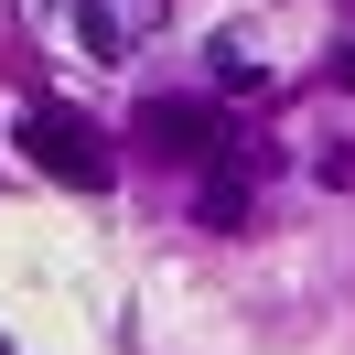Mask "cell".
<instances>
[{"instance_id":"obj_2","label":"cell","mask_w":355,"mask_h":355,"mask_svg":"<svg viewBox=\"0 0 355 355\" xmlns=\"http://www.w3.org/2000/svg\"><path fill=\"white\" fill-rule=\"evenodd\" d=\"M140 140H151V151H216L226 119L205 108V97H151V108H140Z\"/></svg>"},{"instance_id":"obj_3","label":"cell","mask_w":355,"mask_h":355,"mask_svg":"<svg viewBox=\"0 0 355 355\" xmlns=\"http://www.w3.org/2000/svg\"><path fill=\"white\" fill-rule=\"evenodd\" d=\"M194 226H248V183H205V205H194Z\"/></svg>"},{"instance_id":"obj_4","label":"cell","mask_w":355,"mask_h":355,"mask_svg":"<svg viewBox=\"0 0 355 355\" xmlns=\"http://www.w3.org/2000/svg\"><path fill=\"white\" fill-rule=\"evenodd\" d=\"M334 87H355V44H345V54H334Z\"/></svg>"},{"instance_id":"obj_1","label":"cell","mask_w":355,"mask_h":355,"mask_svg":"<svg viewBox=\"0 0 355 355\" xmlns=\"http://www.w3.org/2000/svg\"><path fill=\"white\" fill-rule=\"evenodd\" d=\"M11 140H22V162H33V173L76 183V194H108V183H119L108 130H97V119H76V108H54V97H33V108L11 119Z\"/></svg>"}]
</instances>
